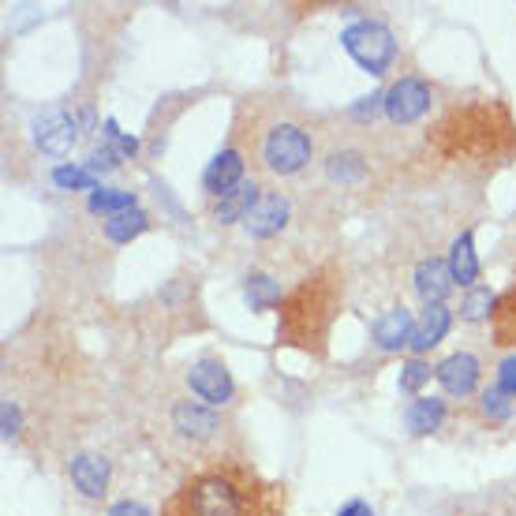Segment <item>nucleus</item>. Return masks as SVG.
I'll return each instance as SVG.
<instances>
[{
	"instance_id": "f257e3e1",
	"label": "nucleus",
	"mask_w": 516,
	"mask_h": 516,
	"mask_svg": "<svg viewBox=\"0 0 516 516\" xmlns=\"http://www.w3.org/2000/svg\"><path fill=\"white\" fill-rule=\"evenodd\" d=\"M285 487L240 460L191 472L161 505V516H285Z\"/></svg>"
},
{
	"instance_id": "f03ea898",
	"label": "nucleus",
	"mask_w": 516,
	"mask_h": 516,
	"mask_svg": "<svg viewBox=\"0 0 516 516\" xmlns=\"http://www.w3.org/2000/svg\"><path fill=\"white\" fill-rule=\"evenodd\" d=\"M337 311H341V281H337L333 266H322L281 300V307H277V341L318 356L326 348Z\"/></svg>"
},
{
	"instance_id": "7ed1b4c3",
	"label": "nucleus",
	"mask_w": 516,
	"mask_h": 516,
	"mask_svg": "<svg viewBox=\"0 0 516 516\" xmlns=\"http://www.w3.org/2000/svg\"><path fill=\"white\" fill-rule=\"evenodd\" d=\"M255 150L258 165L273 176H292L300 172L307 161H311V135L300 128V124H288V120H277V124H266V128L255 135Z\"/></svg>"
},
{
	"instance_id": "20e7f679",
	"label": "nucleus",
	"mask_w": 516,
	"mask_h": 516,
	"mask_svg": "<svg viewBox=\"0 0 516 516\" xmlns=\"http://www.w3.org/2000/svg\"><path fill=\"white\" fill-rule=\"evenodd\" d=\"M341 42H344V49H348V57L371 75H382L389 64H393V57H397V42H393L389 27L371 23V19H363V23L344 30Z\"/></svg>"
},
{
	"instance_id": "39448f33",
	"label": "nucleus",
	"mask_w": 516,
	"mask_h": 516,
	"mask_svg": "<svg viewBox=\"0 0 516 516\" xmlns=\"http://www.w3.org/2000/svg\"><path fill=\"white\" fill-rule=\"evenodd\" d=\"M430 109V86L416 75H404L386 94V113L393 124H412Z\"/></svg>"
},
{
	"instance_id": "423d86ee",
	"label": "nucleus",
	"mask_w": 516,
	"mask_h": 516,
	"mask_svg": "<svg viewBox=\"0 0 516 516\" xmlns=\"http://www.w3.org/2000/svg\"><path fill=\"white\" fill-rule=\"evenodd\" d=\"M187 382L206 404H225L232 397V374L221 359H199L187 374Z\"/></svg>"
},
{
	"instance_id": "0eeeda50",
	"label": "nucleus",
	"mask_w": 516,
	"mask_h": 516,
	"mask_svg": "<svg viewBox=\"0 0 516 516\" xmlns=\"http://www.w3.org/2000/svg\"><path fill=\"white\" fill-rule=\"evenodd\" d=\"M434 374H438V382H442V389L449 397H468V393H475V386H479L483 367H479V359L475 356L457 352V356L442 359V363L434 367Z\"/></svg>"
},
{
	"instance_id": "6e6552de",
	"label": "nucleus",
	"mask_w": 516,
	"mask_h": 516,
	"mask_svg": "<svg viewBox=\"0 0 516 516\" xmlns=\"http://www.w3.org/2000/svg\"><path fill=\"white\" fill-rule=\"evenodd\" d=\"M288 221V202L281 191H262L258 202L251 206V214H247V232L258 236V240H270L273 232H281Z\"/></svg>"
},
{
	"instance_id": "1a4fd4ad",
	"label": "nucleus",
	"mask_w": 516,
	"mask_h": 516,
	"mask_svg": "<svg viewBox=\"0 0 516 516\" xmlns=\"http://www.w3.org/2000/svg\"><path fill=\"white\" fill-rule=\"evenodd\" d=\"M34 139L42 146L45 154H68L79 139V128H75V120L64 109H53V113H45L38 124H34Z\"/></svg>"
},
{
	"instance_id": "9d476101",
	"label": "nucleus",
	"mask_w": 516,
	"mask_h": 516,
	"mask_svg": "<svg viewBox=\"0 0 516 516\" xmlns=\"http://www.w3.org/2000/svg\"><path fill=\"white\" fill-rule=\"evenodd\" d=\"M236 184H244V154H240L236 146H229L225 154H217V158L210 161V169L202 176V187H206L210 199H221V195H229Z\"/></svg>"
},
{
	"instance_id": "9b49d317",
	"label": "nucleus",
	"mask_w": 516,
	"mask_h": 516,
	"mask_svg": "<svg viewBox=\"0 0 516 516\" xmlns=\"http://www.w3.org/2000/svg\"><path fill=\"white\" fill-rule=\"evenodd\" d=\"M453 285H457V281H453L449 262H442V258H427V262H419L416 288H419V296H423L427 303H442Z\"/></svg>"
},
{
	"instance_id": "f8f14e48",
	"label": "nucleus",
	"mask_w": 516,
	"mask_h": 516,
	"mask_svg": "<svg viewBox=\"0 0 516 516\" xmlns=\"http://www.w3.org/2000/svg\"><path fill=\"white\" fill-rule=\"evenodd\" d=\"M449 322H453V315H449V307H445V303H427V311H423V318L416 322L412 341H408L412 344V352H427V348H434V344L445 337Z\"/></svg>"
},
{
	"instance_id": "ddd939ff",
	"label": "nucleus",
	"mask_w": 516,
	"mask_h": 516,
	"mask_svg": "<svg viewBox=\"0 0 516 516\" xmlns=\"http://www.w3.org/2000/svg\"><path fill=\"white\" fill-rule=\"evenodd\" d=\"M255 202H258V187L251 184V180H244V184L232 187L229 195L214 199V221H217V225L247 221V214H251V206H255Z\"/></svg>"
},
{
	"instance_id": "4468645a",
	"label": "nucleus",
	"mask_w": 516,
	"mask_h": 516,
	"mask_svg": "<svg viewBox=\"0 0 516 516\" xmlns=\"http://www.w3.org/2000/svg\"><path fill=\"white\" fill-rule=\"evenodd\" d=\"M72 483L83 490L86 498H101L105 487H109V464L94 453H83V457L72 460Z\"/></svg>"
},
{
	"instance_id": "2eb2a0df",
	"label": "nucleus",
	"mask_w": 516,
	"mask_h": 516,
	"mask_svg": "<svg viewBox=\"0 0 516 516\" xmlns=\"http://www.w3.org/2000/svg\"><path fill=\"white\" fill-rule=\"evenodd\" d=\"M412 330H416L412 315L404 307H389L386 315L374 322V341L382 344V348H401V344L412 341Z\"/></svg>"
},
{
	"instance_id": "dca6fc26",
	"label": "nucleus",
	"mask_w": 516,
	"mask_h": 516,
	"mask_svg": "<svg viewBox=\"0 0 516 516\" xmlns=\"http://www.w3.org/2000/svg\"><path fill=\"white\" fill-rule=\"evenodd\" d=\"M490 326H494V344L498 348H516V285L498 296Z\"/></svg>"
},
{
	"instance_id": "f3484780",
	"label": "nucleus",
	"mask_w": 516,
	"mask_h": 516,
	"mask_svg": "<svg viewBox=\"0 0 516 516\" xmlns=\"http://www.w3.org/2000/svg\"><path fill=\"white\" fill-rule=\"evenodd\" d=\"M449 270H453V281L464 288H472L475 281H479V258H475V247H472V232L457 236V244L449 251Z\"/></svg>"
},
{
	"instance_id": "a211bd4d",
	"label": "nucleus",
	"mask_w": 516,
	"mask_h": 516,
	"mask_svg": "<svg viewBox=\"0 0 516 516\" xmlns=\"http://www.w3.org/2000/svg\"><path fill=\"white\" fill-rule=\"evenodd\" d=\"M445 419V401L442 397H419L412 408H408V430L412 434H430L438 430Z\"/></svg>"
},
{
	"instance_id": "6ab92c4d",
	"label": "nucleus",
	"mask_w": 516,
	"mask_h": 516,
	"mask_svg": "<svg viewBox=\"0 0 516 516\" xmlns=\"http://www.w3.org/2000/svg\"><path fill=\"white\" fill-rule=\"evenodd\" d=\"M139 232H146L143 210H128V214H116L113 221H105V236H109L113 244H128Z\"/></svg>"
},
{
	"instance_id": "aec40b11",
	"label": "nucleus",
	"mask_w": 516,
	"mask_h": 516,
	"mask_svg": "<svg viewBox=\"0 0 516 516\" xmlns=\"http://www.w3.org/2000/svg\"><path fill=\"white\" fill-rule=\"evenodd\" d=\"M176 427L184 430V434H195V438H202V434L217 430V419H214V412H206V408H191V404H180V408H176Z\"/></svg>"
},
{
	"instance_id": "412c9836",
	"label": "nucleus",
	"mask_w": 516,
	"mask_h": 516,
	"mask_svg": "<svg viewBox=\"0 0 516 516\" xmlns=\"http://www.w3.org/2000/svg\"><path fill=\"white\" fill-rule=\"evenodd\" d=\"M247 303H251V311H266V307H281V288L273 285L270 277H251L247 281Z\"/></svg>"
},
{
	"instance_id": "4be33fe9",
	"label": "nucleus",
	"mask_w": 516,
	"mask_h": 516,
	"mask_svg": "<svg viewBox=\"0 0 516 516\" xmlns=\"http://www.w3.org/2000/svg\"><path fill=\"white\" fill-rule=\"evenodd\" d=\"M90 210L94 214H116V210H135V195L131 191H94L90 195Z\"/></svg>"
},
{
	"instance_id": "5701e85b",
	"label": "nucleus",
	"mask_w": 516,
	"mask_h": 516,
	"mask_svg": "<svg viewBox=\"0 0 516 516\" xmlns=\"http://www.w3.org/2000/svg\"><path fill=\"white\" fill-rule=\"evenodd\" d=\"M479 412H483V419H490V423H502V419H509V401H505L502 389H498V386L483 389V393H479Z\"/></svg>"
},
{
	"instance_id": "b1692460",
	"label": "nucleus",
	"mask_w": 516,
	"mask_h": 516,
	"mask_svg": "<svg viewBox=\"0 0 516 516\" xmlns=\"http://www.w3.org/2000/svg\"><path fill=\"white\" fill-rule=\"evenodd\" d=\"M494 296H490L487 288H475L472 296H468V300H464V307H460V311H464V318H468V322H479V318H487V315H494Z\"/></svg>"
},
{
	"instance_id": "393cba45",
	"label": "nucleus",
	"mask_w": 516,
	"mask_h": 516,
	"mask_svg": "<svg viewBox=\"0 0 516 516\" xmlns=\"http://www.w3.org/2000/svg\"><path fill=\"white\" fill-rule=\"evenodd\" d=\"M53 180H57L60 187H79V191H90V195H94V172H90V169L60 165V169L53 172Z\"/></svg>"
},
{
	"instance_id": "a878e982",
	"label": "nucleus",
	"mask_w": 516,
	"mask_h": 516,
	"mask_svg": "<svg viewBox=\"0 0 516 516\" xmlns=\"http://www.w3.org/2000/svg\"><path fill=\"white\" fill-rule=\"evenodd\" d=\"M430 374H434V367H430V363H423V359H412V363L404 367V374H401V389H404V393H416V389L427 382Z\"/></svg>"
},
{
	"instance_id": "bb28decb",
	"label": "nucleus",
	"mask_w": 516,
	"mask_h": 516,
	"mask_svg": "<svg viewBox=\"0 0 516 516\" xmlns=\"http://www.w3.org/2000/svg\"><path fill=\"white\" fill-rule=\"evenodd\" d=\"M498 389H502L505 397H516V356L502 363V374H498Z\"/></svg>"
},
{
	"instance_id": "cd10ccee",
	"label": "nucleus",
	"mask_w": 516,
	"mask_h": 516,
	"mask_svg": "<svg viewBox=\"0 0 516 516\" xmlns=\"http://www.w3.org/2000/svg\"><path fill=\"white\" fill-rule=\"evenodd\" d=\"M109 516H150L139 502H120L109 509Z\"/></svg>"
},
{
	"instance_id": "c85d7f7f",
	"label": "nucleus",
	"mask_w": 516,
	"mask_h": 516,
	"mask_svg": "<svg viewBox=\"0 0 516 516\" xmlns=\"http://www.w3.org/2000/svg\"><path fill=\"white\" fill-rule=\"evenodd\" d=\"M337 516H374V513H371V505L367 502H348Z\"/></svg>"
}]
</instances>
